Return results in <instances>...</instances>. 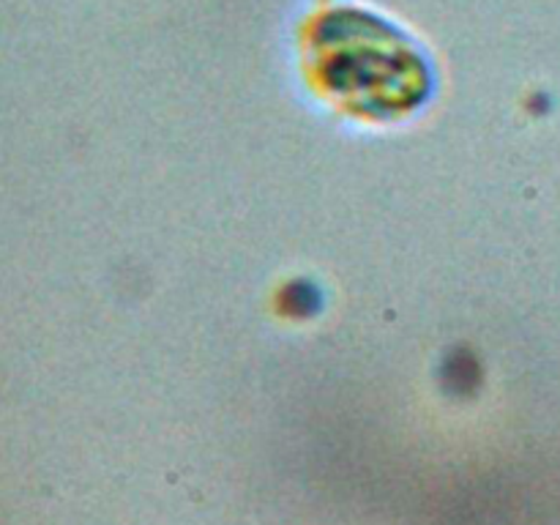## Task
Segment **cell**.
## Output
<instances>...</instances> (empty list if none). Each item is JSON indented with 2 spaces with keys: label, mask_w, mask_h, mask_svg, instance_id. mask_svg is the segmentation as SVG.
<instances>
[{
  "label": "cell",
  "mask_w": 560,
  "mask_h": 525,
  "mask_svg": "<svg viewBox=\"0 0 560 525\" xmlns=\"http://www.w3.org/2000/svg\"><path fill=\"white\" fill-rule=\"evenodd\" d=\"M312 66L331 91L402 96L421 88L424 63L392 22L359 9H334L310 31Z\"/></svg>",
  "instance_id": "1"
}]
</instances>
